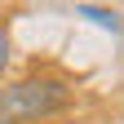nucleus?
Here are the masks:
<instances>
[{
    "instance_id": "nucleus-1",
    "label": "nucleus",
    "mask_w": 124,
    "mask_h": 124,
    "mask_svg": "<svg viewBox=\"0 0 124 124\" xmlns=\"http://www.w3.org/2000/svg\"><path fill=\"white\" fill-rule=\"evenodd\" d=\"M67 102H71V89L58 75H31V80H18L0 93V115L5 120H44V115H58Z\"/></svg>"
},
{
    "instance_id": "nucleus-2",
    "label": "nucleus",
    "mask_w": 124,
    "mask_h": 124,
    "mask_svg": "<svg viewBox=\"0 0 124 124\" xmlns=\"http://www.w3.org/2000/svg\"><path fill=\"white\" fill-rule=\"evenodd\" d=\"M75 13H80V18H89V22H98V27H111V31H120V13H115V9H98V5H75Z\"/></svg>"
},
{
    "instance_id": "nucleus-3",
    "label": "nucleus",
    "mask_w": 124,
    "mask_h": 124,
    "mask_svg": "<svg viewBox=\"0 0 124 124\" xmlns=\"http://www.w3.org/2000/svg\"><path fill=\"white\" fill-rule=\"evenodd\" d=\"M5 62H9V36H5V27H0V71H5Z\"/></svg>"
},
{
    "instance_id": "nucleus-4",
    "label": "nucleus",
    "mask_w": 124,
    "mask_h": 124,
    "mask_svg": "<svg viewBox=\"0 0 124 124\" xmlns=\"http://www.w3.org/2000/svg\"><path fill=\"white\" fill-rule=\"evenodd\" d=\"M0 124H13V120H5V115H0Z\"/></svg>"
}]
</instances>
